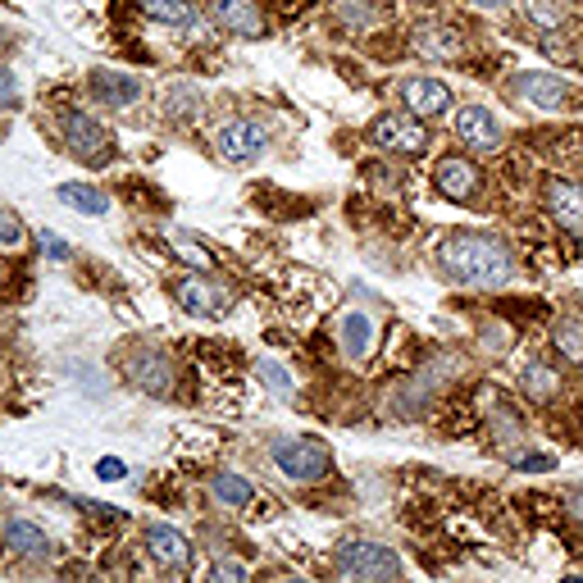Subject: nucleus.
Wrapping results in <instances>:
<instances>
[{"label":"nucleus","mask_w":583,"mask_h":583,"mask_svg":"<svg viewBox=\"0 0 583 583\" xmlns=\"http://www.w3.org/2000/svg\"><path fill=\"white\" fill-rule=\"evenodd\" d=\"M434 182H438V192L447 201H470L474 188H479V169L470 160H460V156H447V160H438Z\"/></svg>","instance_id":"4468645a"},{"label":"nucleus","mask_w":583,"mask_h":583,"mask_svg":"<svg viewBox=\"0 0 583 583\" xmlns=\"http://www.w3.org/2000/svg\"><path fill=\"white\" fill-rule=\"evenodd\" d=\"M402 101H406V110L415 119H434V114H447L451 110V91L438 78H406L402 82Z\"/></svg>","instance_id":"f8f14e48"},{"label":"nucleus","mask_w":583,"mask_h":583,"mask_svg":"<svg viewBox=\"0 0 583 583\" xmlns=\"http://www.w3.org/2000/svg\"><path fill=\"white\" fill-rule=\"evenodd\" d=\"M210 493L220 497L224 506H247V502L256 497V487H251L247 479H242V474L224 470V474H214V479H210Z\"/></svg>","instance_id":"aec40b11"},{"label":"nucleus","mask_w":583,"mask_h":583,"mask_svg":"<svg viewBox=\"0 0 583 583\" xmlns=\"http://www.w3.org/2000/svg\"><path fill=\"white\" fill-rule=\"evenodd\" d=\"M456 133L474 150H502V124L493 119L487 105H460L456 110Z\"/></svg>","instance_id":"1a4fd4ad"},{"label":"nucleus","mask_w":583,"mask_h":583,"mask_svg":"<svg viewBox=\"0 0 583 583\" xmlns=\"http://www.w3.org/2000/svg\"><path fill=\"white\" fill-rule=\"evenodd\" d=\"M37 242H42V251H46L51 260H69V256H74V251H69V242H65V237H55L51 228H42Z\"/></svg>","instance_id":"cd10ccee"},{"label":"nucleus","mask_w":583,"mask_h":583,"mask_svg":"<svg viewBox=\"0 0 583 583\" xmlns=\"http://www.w3.org/2000/svg\"><path fill=\"white\" fill-rule=\"evenodd\" d=\"M470 5H479V10H497V5H511V0H470Z\"/></svg>","instance_id":"f704fd0d"},{"label":"nucleus","mask_w":583,"mask_h":583,"mask_svg":"<svg viewBox=\"0 0 583 583\" xmlns=\"http://www.w3.org/2000/svg\"><path fill=\"white\" fill-rule=\"evenodd\" d=\"M210 583H247V570H242L237 561H214Z\"/></svg>","instance_id":"bb28decb"},{"label":"nucleus","mask_w":583,"mask_h":583,"mask_svg":"<svg viewBox=\"0 0 583 583\" xmlns=\"http://www.w3.org/2000/svg\"><path fill=\"white\" fill-rule=\"evenodd\" d=\"M269 460H273V466H279V474L292 479V483H319V479H328V470H333L328 447L315 442V438H273V442H269Z\"/></svg>","instance_id":"f03ea898"},{"label":"nucleus","mask_w":583,"mask_h":583,"mask_svg":"<svg viewBox=\"0 0 583 583\" xmlns=\"http://www.w3.org/2000/svg\"><path fill=\"white\" fill-rule=\"evenodd\" d=\"M337 343H343V356L347 360H365L374 356L379 347V324L370 311H347L343 319H337Z\"/></svg>","instance_id":"9d476101"},{"label":"nucleus","mask_w":583,"mask_h":583,"mask_svg":"<svg viewBox=\"0 0 583 583\" xmlns=\"http://www.w3.org/2000/svg\"><path fill=\"white\" fill-rule=\"evenodd\" d=\"M65 142H69L74 156L87 160V165H105L114 156V137L91 114H65Z\"/></svg>","instance_id":"39448f33"},{"label":"nucleus","mask_w":583,"mask_h":583,"mask_svg":"<svg viewBox=\"0 0 583 583\" xmlns=\"http://www.w3.org/2000/svg\"><path fill=\"white\" fill-rule=\"evenodd\" d=\"M137 10L156 23H192V5L188 0H137Z\"/></svg>","instance_id":"412c9836"},{"label":"nucleus","mask_w":583,"mask_h":583,"mask_svg":"<svg viewBox=\"0 0 583 583\" xmlns=\"http://www.w3.org/2000/svg\"><path fill=\"white\" fill-rule=\"evenodd\" d=\"M260 379H265L273 392H296V379H292V374H288L273 356H265V360H260Z\"/></svg>","instance_id":"5701e85b"},{"label":"nucleus","mask_w":583,"mask_h":583,"mask_svg":"<svg viewBox=\"0 0 583 583\" xmlns=\"http://www.w3.org/2000/svg\"><path fill=\"white\" fill-rule=\"evenodd\" d=\"M14 101H19V82L5 65H0V105H14Z\"/></svg>","instance_id":"7c9ffc66"},{"label":"nucleus","mask_w":583,"mask_h":583,"mask_svg":"<svg viewBox=\"0 0 583 583\" xmlns=\"http://www.w3.org/2000/svg\"><path fill=\"white\" fill-rule=\"evenodd\" d=\"M283 583H305V579H283Z\"/></svg>","instance_id":"c9c22d12"},{"label":"nucleus","mask_w":583,"mask_h":583,"mask_svg":"<svg viewBox=\"0 0 583 583\" xmlns=\"http://www.w3.org/2000/svg\"><path fill=\"white\" fill-rule=\"evenodd\" d=\"M525 10H529V19L542 23V27H557V23H561V5H557V0H525Z\"/></svg>","instance_id":"a878e982"},{"label":"nucleus","mask_w":583,"mask_h":583,"mask_svg":"<svg viewBox=\"0 0 583 583\" xmlns=\"http://www.w3.org/2000/svg\"><path fill=\"white\" fill-rule=\"evenodd\" d=\"M214 146H220V156L228 165H251L265 156V128L251 124V119H233V124L214 133Z\"/></svg>","instance_id":"423d86ee"},{"label":"nucleus","mask_w":583,"mask_h":583,"mask_svg":"<svg viewBox=\"0 0 583 583\" xmlns=\"http://www.w3.org/2000/svg\"><path fill=\"white\" fill-rule=\"evenodd\" d=\"M337 565H343L351 579H360V583H402V557H396L392 547H383V542H360V538H351V542H343L337 547Z\"/></svg>","instance_id":"7ed1b4c3"},{"label":"nucleus","mask_w":583,"mask_h":583,"mask_svg":"<svg viewBox=\"0 0 583 583\" xmlns=\"http://www.w3.org/2000/svg\"><path fill=\"white\" fill-rule=\"evenodd\" d=\"M456 33H447V27H438V33H434V27H424V33H419V51H428V55H456L460 51V42H451Z\"/></svg>","instance_id":"b1692460"},{"label":"nucleus","mask_w":583,"mask_h":583,"mask_svg":"<svg viewBox=\"0 0 583 583\" xmlns=\"http://www.w3.org/2000/svg\"><path fill=\"white\" fill-rule=\"evenodd\" d=\"M173 292L182 301V311H192V315H224L228 311V288L205 279V273H188V279H178Z\"/></svg>","instance_id":"0eeeda50"},{"label":"nucleus","mask_w":583,"mask_h":583,"mask_svg":"<svg viewBox=\"0 0 583 583\" xmlns=\"http://www.w3.org/2000/svg\"><path fill=\"white\" fill-rule=\"evenodd\" d=\"M515 91L525 101H534L538 110H565V101H570V87L561 78H551V74H519Z\"/></svg>","instance_id":"dca6fc26"},{"label":"nucleus","mask_w":583,"mask_h":583,"mask_svg":"<svg viewBox=\"0 0 583 583\" xmlns=\"http://www.w3.org/2000/svg\"><path fill=\"white\" fill-rule=\"evenodd\" d=\"M547 210H551V220H557L561 228L583 233V188H579V182H565V178L551 182V188H547Z\"/></svg>","instance_id":"2eb2a0df"},{"label":"nucleus","mask_w":583,"mask_h":583,"mask_svg":"<svg viewBox=\"0 0 583 583\" xmlns=\"http://www.w3.org/2000/svg\"><path fill=\"white\" fill-rule=\"evenodd\" d=\"M438 265L451 283L466 288H506L515 279V260L502 242L493 237H474V233H456L438 242Z\"/></svg>","instance_id":"f257e3e1"},{"label":"nucleus","mask_w":583,"mask_h":583,"mask_svg":"<svg viewBox=\"0 0 583 583\" xmlns=\"http://www.w3.org/2000/svg\"><path fill=\"white\" fill-rule=\"evenodd\" d=\"M59 201L74 205L78 214H91V220L110 210V197H105V192H97V188H87V182H59Z\"/></svg>","instance_id":"6ab92c4d"},{"label":"nucleus","mask_w":583,"mask_h":583,"mask_svg":"<svg viewBox=\"0 0 583 583\" xmlns=\"http://www.w3.org/2000/svg\"><path fill=\"white\" fill-rule=\"evenodd\" d=\"M370 137H374V146H383V150H402V156H419V150L428 146V128L419 124L415 114H402V110H392V114L374 119Z\"/></svg>","instance_id":"20e7f679"},{"label":"nucleus","mask_w":583,"mask_h":583,"mask_svg":"<svg viewBox=\"0 0 583 583\" xmlns=\"http://www.w3.org/2000/svg\"><path fill=\"white\" fill-rule=\"evenodd\" d=\"M557 351L570 360H583V324L579 319H561L557 324Z\"/></svg>","instance_id":"4be33fe9"},{"label":"nucleus","mask_w":583,"mask_h":583,"mask_svg":"<svg viewBox=\"0 0 583 583\" xmlns=\"http://www.w3.org/2000/svg\"><path fill=\"white\" fill-rule=\"evenodd\" d=\"M14 242H23V224L10 210H0V247H14Z\"/></svg>","instance_id":"c85d7f7f"},{"label":"nucleus","mask_w":583,"mask_h":583,"mask_svg":"<svg viewBox=\"0 0 583 583\" xmlns=\"http://www.w3.org/2000/svg\"><path fill=\"white\" fill-rule=\"evenodd\" d=\"M519 470H557V456H519Z\"/></svg>","instance_id":"2f4dec72"},{"label":"nucleus","mask_w":583,"mask_h":583,"mask_svg":"<svg viewBox=\"0 0 583 583\" xmlns=\"http://www.w3.org/2000/svg\"><path fill=\"white\" fill-rule=\"evenodd\" d=\"M173 247H178V251H182V256H188V260H192V265H205V256H201V251H197V247H192V242H182V237H178V233H173Z\"/></svg>","instance_id":"473e14b6"},{"label":"nucleus","mask_w":583,"mask_h":583,"mask_svg":"<svg viewBox=\"0 0 583 583\" xmlns=\"http://www.w3.org/2000/svg\"><path fill=\"white\" fill-rule=\"evenodd\" d=\"M142 542H146V551H150V561L165 565V570H182V565L192 561V542H188V534L173 529V525H146Z\"/></svg>","instance_id":"6e6552de"},{"label":"nucleus","mask_w":583,"mask_h":583,"mask_svg":"<svg viewBox=\"0 0 583 583\" xmlns=\"http://www.w3.org/2000/svg\"><path fill=\"white\" fill-rule=\"evenodd\" d=\"M124 374L137 383V388H146L150 396H165L169 388H173V370H169V360L160 356V351H128V360H124Z\"/></svg>","instance_id":"9b49d317"},{"label":"nucleus","mask_w":583,"mask_h":583,"mask_svg":"<svg viewBox=\"0 0 583 583\" xmlns=\"http://www.w3.org/2000/svg\"><path fill=\"white\" fill-rule=\"evenodd\" d=\"M525 388L534 396H547V392H557V374H551L547 365H529V370H525Z\"/></svg>","instance_id":"393cba45"},{"label":"nucleus","mask_w":583,"mask_h":583,"mask_svg":"<svg viewBox=\"0 0 583 583\" xmlns=\"http://www.w3.org/2000/svg\"><path fill=\"white\" fill-rule=\"evenodd\" d=\"M570 515L583 525V487H574V493H570Z\"/></svg>","instance_id":"72a5a7b5"},{"label":"nucleus","mask_w":583,"mask_h":583,"mask_svg":"<svg viewBox=\"0 0 583 583\" xmlns=\"http://www.w3.org/2000/svg\"><path fill=\"white\" fill-rule=\"evenodd\" d=\"M0 538H5V547L19 551V557H46L51 551V538L37 525H27V519H5V525H0Z\"/></svg>","instance_id":"a211bd4d"},{"label":"nucleus","mask_w":583,"mask_h":583,"mask_svg":"<svg viewBox=\"0 0 583 583\" xmlns=\"http://www.w3.org/2000/svg\"><path fill=\"white\" fill-rule=\"evenodd\" d=\"M210 14L220 27H228L233 37H260L265 19L256 10V0H210Z\"/></svg>","instance_id":"ddd939ff"},{"label":"nucleus","mask_w":583,"mask_h":583,"mask_svg":"<svg viewBox=\"0 0 583 583\" xmlns=\"http://www.w3.org/2000/svg\"><path fill=\"white\" fill-rule=\"evenodd\" d=\"M97 474H101L105 483H119V479H128V466H124V460H119V456H105L101 466H97Z\"/></svg>","instance_id":"c756f323"},{"label":"nucleus","mask_w":583,"mask_h":583,"mask_svg":"<svg viewBox=\"0 0 583 583\" xmlns=\"http://www.w3.org/2000/svg\"><path fill=\"white\" fill-rule=\"evenodd\" d=\"M91 97L114 105H133L142 97V82L133 74H114V69H91Z\"/></svg>","instance_id":"f3484780"}]
</instances>
